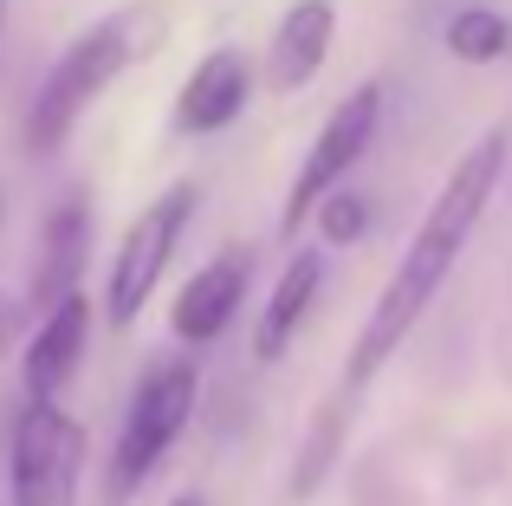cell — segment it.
<instances>
[{"label": "cell", "mask_w": 512, "mask_h": 506, "mask_svg": "<svg viewBox=\"0 0 512 506\" xmlns=\"http://www.w3.org/2000/svg\"><path fill=\"white\" fill-rule=\"evenodd\" d=\"M240 292H247V253L240 247L214 253V260L182 286V299H175V338H188V344L221 338V331L234 325V312H240Z\"/></svg>", "instance_id": "ba28073f"}, {"label": "cell", "mask_w": 512, "mask_h": 506, "mask_svg": "<svg viewBox=\"0 0 512 506\" xmlns=\"http://www.w3.org/2000/svg\"><path fill=\"white\" fill-rule=\"evenodd\" d=\"M318 279H325V260H318V253H299V260L279 273L273 299H266V318H260V331H253V351L260 357H279L292 344V331L305 325V312H312V299H318Z\"/></svg>", "instance_id": "8fae6325"}, {"label": "cell", "mask_w": 512, "mask_h": 506, "mask_svg": "<svg viewBox=\"0 0 512 506\" xmlns=\"http://www.w3.org/2000/svg\"><path fill=\"white\" fill-rule=\"evenodd\" d=\"M506 150H512L506 130H487V137H480L474 150L454 163V176L441 182L435 208L422 215V228H415L409 253H402V266L389 273L383 299H376L370 325H363L357 351H350V383L376 377V370H383V357L396 351V344L415 331V318L428 312V299L441 292V279L454 273V260L467 253V241H474V228H480V215H487L493 182H500V169H506Z\"/></svg>", "instance_id": "6da1fadb"}, {"label": "cell", "mask_w": 512, "mask_h": 506, "mask_svg": "<svg viewBox=\"0 0 512 506\" xmlns=\"http://www.w3.org/2000/svg\"><path fill=\"white\" fill-rule=\"evenodd\" d=\"M195 416V364L182 357H163L150 377L137 383V403H130V422L117 435L111 455V500H130L143 481L156 474V461L169 455V442L182 435V422Z\"/></svg>", "instance_id": "3957f363"}, {"label": "cell", "mask_w": 512, "mask_h": 506, "mask_svg": "<svg viewBox=\"0 0 512 506\" xmlns=\"http://www.w3.org/2000/svg\"><path fill=\"white\" fill-rule=\"evenodd\" d=\"M448 46H454V59L487 65V59H500L512 46V26H506V13H493V7H467V13H454Z\"/></svg>", "instance_id": "4fadbf2b"}, {"label": "cell", "mask_w": 512, "mask_h": 506, "mask_svg": "<svg viewBox=\"0 0 512 506\" xmlns=\"http://www.w3.org/2000/svg\"><path fill=\"white\" fill-rule=\"evenodd\" d=\"M331 26H338L331 0H292L286 7V20H279V33H273V59H266L279 91H305L318 72H325Z\"/></svg>", "instance_id": "30bf717a"}, {"label": "cell", "mask_w": 512, "mask_h": 506, "mask_svg": "<svg viewBox=\"0 0 512 506\" xmlns=\"http://www.w3.org/2000/svg\"><path fill=\"white\" fill-rule=\"evenodd\" d=\"M188 215H195V182H169V189L137 215V228L124 234V247H117L111 286H104V312H111V325H130V318L143 312V299L156 292V279H163L175 241H182Z\"/></svg>", "instance_id": "8992f818"}, {"label": "cell", "mask_w": 512, "mask_h": 506, "mask_svg": "<svg viewBox=\"0 0 512 506\" xmlns=\"http://www.w3.org/2000/svg\"><path fill=\"white\" fill-rule=\"evenodd\" d=\"M325 241H357L363 234V202L357 195H325Z\"/></svg>", "instance_id": "5bb4252c"}, {"label": "cell", "mask_w": 512, "mask_h": 506, "mask_svg": "<svg viewBox=\"0 0 512 506\" xmlns=\"http://www.w3.org/2000/svg\"><path fill=\"white\" fill-rule=\"evenodd\" d=\"M85 429L59 403H26L13 429V506H78Z\"/></svg>", "instance_id": "5b68a950"}, {"label": "cell", "mask_w": 512, "mask_h": 506, "mask_svg": "<svg viewBox=\"0 0 512 506\" xmlns=\"http://www.w3.org/2000/svg\"><path fill=\"white\" fill-rule=\"evenodd\" d=\"M85 318H91V305L78 292L39 318L33 344H26V396L33 403H59L65 377L78 370V351H85Z\"/></svg>", "instance_id": "9c48e42d"}, {"label": "cell", "mask_w": 512, "mask_h": 506, "mask_svg": "<svg viewBox=\"0 0 512 506\" xmlns=\"http://www.w3.org/2000/svg\"><path fill=\"white\" fill-rule=\"evenodd\" d=\"M78 266H85V208L78 202H65L59 215L46 221V247H39V305H65L72 299V286H78Z\"/></svg>", "instance_id": "7c38bea8"}, {"label": "cell", "mask_w": 512, "mask_h": 506, "mask_svg": "<svg viewBox=\"0 0 512 506\" xmlns=\"http://www.w3.org/2000/svg\"><path fill=\"white\" fill-rule=\"evenodd\" d=\"M143 46H156L150 7H117V13H104L91 33H78L72 46L52 59V72L39 78V91H33V111H26V150H39V156L59 150V143L78 130V117H85L91 104L124 78V65L137 59Z\"/></svg>", "instance_id": "7a4b0ae2"}, {"label": "cell", "mask_w": 512, "mask_h": 506, "mask_svg": "<svg viewBox=\"0 0 512 506\" xmlns=\"http://www.w3.org/2000/svg\"><path fill=\"white\" fill-rule=\"evenodd\" d=\"M376 117H383V85H357L338 111L325 117L312 156L299 163V182L286 189V208H279V241H299V228L318 215V202H325V195H338V182L363 163V150H370Z\"/></svg>", "instance_id": "277c9868"}, {"label": "cell", "mask_w": 512, "mask_h": 506, "mask_svg": "<svg viewBox=\"0 0 512 506\" xmlns=\"http://www.w3.org/2000/svg\"><path fill=\"white\" fill-rule=\"evenodd\" d=\"M7 338H13V312H7V299H0V351H7Z\"/></svg>", "instance_id": "9a60e30c"}, {"label": "cell", "mask_w": 512, "mask_h": 506, "mask_svg": "<svg viewBox=\"0 0 512 506\" xmlns=\"http://www.w3.org/2000/svg\"><path fill=\"white\" fill-rule=\"evenodd\" d=\"M247 91H253V59L240 46H214L208 59L188 72L182 98H175V130H182V137H214V130H227L247 111Z\"/></svg>", "instance_id": "52a82bcc"}, {"label": "cell", "mask_w": 512, "mask_h": 506, "mask_svg": "<svg viewBox=\"0 0 512 506\" xmlns=\"http://www.w3.org/2000/svg\"><path fill=\"white\" fill-rule=\"evenodd\" d=\"M175 506H201V500H175Z\"/></svg>", "instance_id": "2e32d148"}]
</instances>
